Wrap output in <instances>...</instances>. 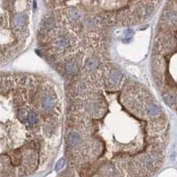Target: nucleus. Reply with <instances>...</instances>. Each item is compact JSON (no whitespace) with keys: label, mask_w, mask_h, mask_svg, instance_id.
<instances>
[{"label":"nucleus","mask_w":177,"mask_h":177,"mask_svg":"<svg viewBox=\"0 0 177 177\" xmlns=\"http://www.w3.org/2000/svg\"><path fill=\"white\" fill-rule=\"evenodd\" d=\"M28 18L25 13H17L13 17V24L15 28H23L28 23Z\"/></svg>","instance_id":"f257e3e1"},{"label":"nucleus","mask_w":177,"mask_h":177,"mask_svg":"<svg viewBox=\"0 0 177 177\" xmlns=\"http://www.w3.org/2000/svg\"><path fill=\"white\" fill-rule=\"evenodd\" d=\"M54 105H55V100L52 97L47 95V96H44L42 98L41 105H42V108L43 111H45V112L51 111L54 107Z\"/></svg>","instance_id":"f03ea898"},{"label":"nucleus","mask_w":177,"mask_h":177,"mask_svg":"<svg viewBox=\"0 0 177 177\" xmlns=\"http://www.w3.org/2000/svg\"><path fill=\"white\" fill-rule=\"evenodd\" d=\"M55 45L59 50H66L69 47V40L65 35H59L55 41Z\"/></svg>","instance_id":"7ed1b4c3"},{"label":"nucleus","mask_w":177,"mask_h":177,"mask_svg":"<svg viewBox=\"0 0 177 177\" xmlns=\"http://www.w3.org/2000/svg\"><path fill=\"white\" fill-rule=\"evenodd\" d=\"M84 66L86 69L90 70V71H92L94 69L98 68V60L95 58H89L85 60Z\"/></svg>","instance_id":"20e7f679"},{"label":"nucleus","mask_w":177,"mask_h":177,"mask_svg":"<svg viewBox=\"0 0 177 177\" xmlns=\"http://www.w3.org/2000/svg\"><path fill=\"white\" fill-rule=\"evenodd\" d=\"M121 77H122V75L119 70L113 69L110 72L109 78L113 83H119L121 80Z\"/></svg>","instance_id":"39448f33"},{"label":"nucleus","mask_w":177,"mask_h":177,"mask_svg":"<svg viewBox=\"0 0 177 177\" xmlns=\"http://www.w3.org/2000/svg\"><path fill=\"white\" fill-rule=\"evenodd\" d=\"M68 143H70L72 146H75L76 144H78L79 142L81 141V136L80 135L77 133V132H71L69 135H68Z\"/></svg>","instance_id":"423d86ee"},{"label":"nucleus","mask_w":177,"mask_h":177,"mask_svg":"<svg viewBox=\"0 0 177 177\" xmlns=\"http://www.w3.org/2000/svg\"><path fill=\"white\" fill-rule=\"evenodd\" d=\"M160 112H161V109L159 105H149L147 106V113L151 116H156V115H159Z\"/></svg>","instance_id":"0eeeda50"},{"label":"nucleus","mask_w":177,"mask_h":177,"mask_svg":"<svg viewBox=\"0 0 177 177\" xmlns=\"http://www.w3.org/2000/svg\"><path fill=\"white\" fill-rule=\"evenodd\" d=\"M157 162V159L153 156H146L145 158H143V165L145 168H152V166H154Z\"/></svg>","instance_id":"6e6552de"},{"label":"nucleus","mask_w":177,"mask_h":177,"mask_svg":"<svg viewBox=\"0 0 177 177\" xmlns=\"http://www.w3.org/2000/svg\"><path fill=\"white\" fill-rule=\"evenodd\" d=\"M66 71L68 72L69 75H75L78 71V66L76 62H69L66 65Z\"/></svg>","instance_id":"1a4fd4ad"},{"label":"nucleus","mask_w":177,"mask_h":177,"mask_svg":"<svg viewBox=\"0 0 177 177\" xmlns=\"http://www.w3.org/2000/svg\"><path fill=\"white\" fill-rule=\"evenodd\" d=\"M68 16L71 20H78L81 14H80V12L76 8H71L68 10Z\"/></svg>","instance_id":"9d476101"},{"label":"nucleus","mask_w":177,"mask_h":177,"mask_svg":"<svg viewBox=\"0 0 177 177\" xmlns=\"http://www.w3.org/2000/svg\"><path fill=\"white\" fill-rule=\"evenodd\" d=\"M27 120H28V123L29 124V125H34L35 123H36V121H37V116H36V114L35 113V112H29V113H28V117H27Z\"/></svg>","instance_id":"9b49d317"},{"label":"nucleus","mask_w":177,"mask_h":177,"mask_svg":"<svg viewBox=\"0 0 177 177\" xmlns=\"http://www.w3.org/2000/svg\"><path fill=\"white\" fill-rule=\"evenodd\" d=\"M164 99H165L166 103H167L168 105H169L175 104V97L174 95H172V94H167V95H165V96H164Z\"/></svg>","instance_id":"f8f14e48"},{"label":"nucleus","mask_w":177,"mask_h":177,"mask_svg":"<svg viewBox=\"0 0 177 177\" xmlns=\"http://www.w3.org/2000/svg\"><path fill=\"white\" fill-rule=\"evenodd\" d=\"M54 25H55L54 20H53V19H51V18H47V19L43 21V27H44L45 29H51V28H52L54 27Z\"/></svg>","instance_id":"ddd939ff"},{"label":"nucleus","mask_w":177,"mask_h":177,"mask_svg":"<svg viewBox=\"0 0 177 177\" xmlns=\"http://www.w3.org/2000/svg\"><path fill=\"white\" fill-rule=\"evenodd\" d=\"M64 165H65V160H64V159L59 160V161L57 162L56 166H55V170H56V171H59L60 169H62V168L64 167Z\"/></svg>","instance_id":"4468645a"},{"label":"nucleus","mask_w":177,"mask_h":177,"mask_svg":"<svg viewBox=\"0 0 177 177\" xmlns=\"http://www.w3.org/2000/svg\"><path fill=\"white\" fill-rule=\"evenodd\" d=\"M95 22H96V20H95L94 18H88V19H86L84 23L88 26V27H91V26L95 24Z\"/></svg>","instance_id":"2eb2a0df"},{"label":"nucleus","mask_w":177,"mask_h":177,"mask_svg":"<svg viewBox=\"0 0 177 177\" xmlns=\"http://www.w3.org/2000/svg\"><path fill=\"white\" fill-rule=\"evenodd\" d=\"M53 132H54V129H53V127L50 126V125H48V126H46L44 127V133H45L46 135H51Z\"/></svg>","instance_id":"dca6fc26"},{"label":"nucleus","mask_w":177,"mask_h":177,"mask_svg":"<svg viewBox=\"0 0 177 177\" xmlns=\"http://www.w3.org/2000/svg\"><path fill=\"white\" fill-rule=\"evenodd\" d=\"M27 117H28V113H27V112H26L25 110L22 109L20 112V118L23 121L27 120Z\"/></svg>","instance_id":"f3484780"},{"label":"nucleus","mask_w":177,"mask_h":177,"mask_svg":"<svg viewBox=\"0 0 177 177\" xmlns=\"http://www.w3.org/2000/svg\"><path fill=\"white\" fill-rule=\"evenodd\" d=\"M85 88L83 87V84H77L76 87V92H79V93H83L84 91Z\"/></svg>","instance_id":"a211bd4d"},{"label":"nucleus","mask_w":177,"mask_h":177,"mask_svg":"<svg viewBox=\"0 0 177 177\" xmlns=\"http://www.w3.org/2000/svg\"><path fill=\"white\" fill-rule=\"evenodd\" d=\"M131 34H133V30H131V29H127V30H126V31L124 32V35H125L126 36H129Z\"/></svg>","instance_id":"6ab92c4d"}]
</instances>
